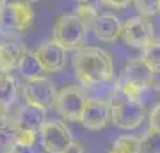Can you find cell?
I'll use <instances>...</instances> for the list:
<instances>
[{
    "mask_svg": "<svg viewBox=\"0 0 160 153\" xmlns=\"http://www.w3.org/2000/svg\"><path fill=\"white\" fill-rule=\"evenodd\" d=\"M86 102H87V96L80 85H68V87H64L57 93L55 109L64 119L80 121Z\"/></svg>",
    "mask_w": 160,
    "mask_h": 153,
    "instance_id": "cell-6",
    "label": "cell"
},
{
    "mask_svg": "<svg viewBox=\"0 0 160 153\" xmlns=\"http://www.w3.org/2000/svg\"><path fill=\"white\" fill-rule=\"evenodd\" d=\"M148 125H149V130L160 134V103H157L151 109V112L148 114Z\"/></svg>",
    "mask_w": 160,
    "mask_h": 153,
    "instance_id": "cell-22",
    "label": "cell"
},
{
    "mask_svg": "<svg viewBox=\"0 0 160 153\" xmlns=\"http://www.w3.org/2000/svg\"><path fill=\"white\" fill-rule=\"evenodd\" d=\"M14 123H16V128H20V130H29L34 132V134H39L41 126L46 123V110L25 103L23 107L18 109Z\"/></svg>",
    "mask_w": 160,
    "mask_h": 153,
    "instance_id": "cell-12",
    "label": "cell"
},
{
    "mask_svg": "<svg viewBox=\"0 0 160 153\" xmlns=\"http://www.w3.org/2000/svg\"><path fill=\"white\" fill-rule=\"evenodd\" d=\"M18 96V82L11 73H0V105L9 109L16 102Z\"/></svg>",
    "mask_w": 160,
    "mask_h": 153,
    "instance_id": "cell-15",
    "label": "cell"
},
{
    "mask_svg": "<svg viewBox=\"0 0 160 153\" xmlns=\"http://www.w3.org/2000/svg\"><path fill=\"white\" fill-rule=\"evenodd\" d=\"M75 14L82 20V22L87 25H92V22L96 20V6H92L91 2H82V4H78L77 6V9H75Z\"/></svg>",
    "mask_w": 160,
    "mask_h": 153,
    "instance_id": "cell-20",
    "label": "cell"
},
{
    "mask_svg": "<svg viewBox=\"0 0 160 153\" xmlns=\"http://www.w3.org/2000/svg\"><path fill=\"white\" fill-rule=\"evenodd\" d=\"M22 2H27V4H34V2H38V0H22Z\"/></svg>",
    "mask_w": 160,
    "mask_h": 153,
    "instance_id": "cell-26",
    "label": "cell"
},
{
    "mask_svg": "<svg viewBox=\"0 0 160 153\" xmlns=\"http://www.w3.org/2000/svg\"><path fill=\"white\" fill-rule=\"evenodd\" d=\"M155 69L149 68L148 64L144 63L142 59H130L126 63L123 73H121V82H132V84H137L141 87H148L153 80Z\"/></svg>",
    "mask_w": 160,
    "mask_h": 153,
    "instance_id": "cell-13",
    "label": "cell"
},
{
    "mask_svg": "<svg viewBox=\"0 0 160 153\" xmlns=\"http://www.w3.org/2000/svg\"><path fill=\"white\" fill-rule=\"evenodd\" d=\"M92 34L96 36L100 41H116L118 38H121V30H123V23L116 14H109V13H103L98 14L96 20L91 25Z\"/></svg>",
    "mask_w": 160,
    "mask_h": 153,
    "instance_id": "cell-11",
    "label": "cell"
},
{
    "mask_svg": "<svg viewBox=\"0 0 160 153\" xmlns=\"http://www.w3.org/2000/svg\"><path fill=\"white\" fill-rule=\"evenodd\" d=\"M110 107V121L121 130H133L141 126L146 110L141 102H132L125 98L119 91H116L109 102Z\"/></svg>",
    "mask_w": 160,
    "mask_h": 153,
    "instance_id": "cell-2",
    "label": "cell"
},
{
    "mask_svg": "<svg viewBox=\"0 0 160 153\" xmlns=\"http://www.w3.org/2000/svg\"><path fill=\"white\" fill-rule=\"evenodd\" d=\"M39 141L48 153H64L73 142V137L62 121H46L39 130Z\"/></svg>",
    "mask_w": 160,
    "mask_h": 153,
    "instance_id": "cell-7",
    "label": "cell"
},
{
    "mask_svg": "<svg viewBox=\"0 0 160 153\" xmlns=\"http://www.w3.org/2000/svg\"><path fill=\"white\" fill-rule=\"evenodd\" d=\"M73 71L80 85L92 87L105 84L114 75L112 55L96 46H80L73 57Z\"/></svg>",
    "mask_w": 160,
    "mask_h": 153,
    "instance_id": "cell-1",
    "label": "cell"
},
{
    "mask_svg": "<svg viewBox=\"0 0 160 153\" xmlns=\"http://www.w3.org/2000/svg\"><path fill=\"white\" fill-rule=\"evenodd\" d=\"M139 144H141L139 153H160V134L148 130L139 139Z\"/></svg>",
    "mask_w": 160,
    "mask_h": 153,
    "instance_id": "cell-18",
    "label": "cell"
},
{
    "mask_svg": "<svg viewBox=\"0 0 160 153\" xmlns=\"http://www.w3.org/2000/svg\"><path fill=\"white\" fill-rule=\"evenodd\" d=\"M23 96L25 102L29 105L39 107L43 110L50 107H55V100H57V89L52 80L46 77H39L34 80H27L23 85Z\"/></svg>",
    "mask_w": 160,
    "mask_h": 153,
    "instance_id": "cell-5",
    "label": "cell"
},
{
    "mask_svg": "<svg viewBox=\"0 0 160 153\" xmlns=\"http://www.w3.org/2000/svg\"><path fill=\"white\" fill-rule=\"evenodd\" d=\"M38 61L45 73H57L66 66V50L55 41H48L36 50Z\"/></svg>",
    "mask_w": 160,
    "mask_h": 153,
    "instance_id": "cell-10",
    "label": "cell"
},
{
    "mask_svg": "<svg viewBox=\"0 0 160 153\" xmlns=\"http://www.w3.org/2000/svg\"><path fill=\"white\" fill-rule=\"evenodd\" d=\"M18 71L22 75L25 80H34V79H39L43 77V68H41L39 61H38V55H36V52H29L25 50L22 57V63L18 66Z\"/></svg>",
    "mask_w": 160,
    "mask_h": 153,
    "instance_id": "cell-16",
    "label": "cell"
},
{
    "mask_svg": "<svg viewBox=\"0 0 160 153\" xmlns=\"http://www.w3.org/2000/svg\"><path fill=\"white\" fill-rule=\"evenodd\" d=\"M105 6H110V7H118V9H123L126 7L128 4H132L133 0H102Z\"/></svg>",
    "mask_w": 160,
    "mask_h": 153,
    "instance_id": "cell-23",
    "label": "cell"
},
{
    "mask_svg": "<svg viewBox=\"0 0 160 153\" xmlns=\"http://www.w3.org/2000/svg\"><path fill=\"white\" fill-rule=\"evenodd\" d=\"M121 36L130 46L144 48V46H148L149 43L155 41V27L148 18L133 16L123 23Z\"/></svg>",
    "mask_w": 160,
    "mask_h": 153,
    "instance_id": "cell-8",
    "label": "cell"
},
{
    "mask_svg": "<svg viewBox=\"0 0 160 153\" xmlns=\"http://www.w3.org/2000/svg\"><path fill=\"white\" fill-rule=\"evenodd\" d=\"M25 54L23 46L18 43H0V73H11L18 69Z\"/></svg>",
    "mask_w": 160,
    "mask_h": 153,
    "instance_id": "cell-14",
    "label": "cell"
},
{
    "mask_svg": "<svg viewBox=\"0 0 160 153\" xmlns=\"http://www.w3.org/2000/svg\"><path fill=\"white\" fill-rule=\"evenodd\" d=\"M144 63L148 64L149 68H153L155 71L160 69V39L149 43L148 46H144L142 55H141Z\"/></svg>",
    "mask_w": 160,
    "mask_h": 153,
    "instance_id": "cell-17",
    "label": "cell"
},
{
    "mask_svg": "<svg viewBox=\"0 0 160 153\" xmlns=\"http://www.w3.org/2000/svg\"><path fill=\"white\" fill-rule=\"evenodd\" d=\"M34 23V11L27 2H9L0 7V32L23 34Z\"/></svg>",
    "mask_w": 160,
    "mask_h": 153,
    "instance_id": "cell-3",
    "label": "cell"
},
{
    "mask_svg": "<svg viewBox=\"0 0 160 153\" xmlns=\"http://www.w3.org/2000/svg\"><path fill=\"white\" fill-rule=\"evenodd\" d=\"M86 23L82 22L77 14H61L53 23V39L59 46H62L64 50H78L84 36H86Z\"/></svg>",
    "mask_w": 160,
    "mask_h": 153,
    "instance_id": "cell-4",
    "label": "cell"
},
{
    "mask_svg": "<svg viewBox=\"0 0 160 153\" xmlns=\"http://www.w3.org/2000/svg\"><path fill=\"white\" fill-rule=\"evenodd\" d=\"M112 150H118L121 153H139L141 144H139V139L133 135H119L112 142Z\"/></svg>",
    "mask_w": 160,
    "mask_h": 153,
    "instance_id": "cell-19",
    "label": "cell"
},
{
    "mask_svg": "<svg viewBox=\"0 0 160 153\" xmlns=\"http://www.w3.org/2000/svg\"><path fill=\"white\" fill-rule=\"evenodd\" d=\"M78 2H80V4H82V2H89V0H78Z\"/></svg>",
    "mask_w": 160,
    "mask_h": 153,
    "instance_id": "cell-28",
    "label": "cell"
},
{
    "mask_svg": "<svg viewBox=\"0 0 160 153\" xmlns=\"http://www.w3.org/2000/svg\"><path fill=\"white\" fill-rule=\"evenodd\" d=\"M9 2H11V0H0V7L6 6V4H9Z\"/></svg>",
    "mask_w": 160,
    "mask_h": 153,
    "instance_id": "cell-25",
    "label": "cell"
},
{
    "mask_svg": "<svg viewBox=\"0 0 160 153\" xmlns=\"http://www.w3.org/2000/svg\"><path fill=\"white\" fill-rule=\"evenodd\" d=\"M64 153H84V146H82L80 142L73 141L68 148H66V150H64Z\"/></svg>",
    "mask_w": 160,
    "mask_h": 153,
    "instance_id": "cell-24",
    "label": "cell"
},
{
    "mask_svg": "<svg viewBox=\"0 0 160 153\" xmlns=\"http://www.w3.org/2000/svg\"><path fill=\"white\" fill-rule=\"evenodd\" d=\"M109 153H121V151H118V150H110Z\"/></svg>",
    "mask_w": 160,
    "mask_h": 153,
    "instance_id": "cell-27",
    "label": "cell"
},
{
    "mask_svg": "<svg viewBox=\"0 0 160 153\" xmlns=\"http://www.w3.org/2000/svg\"><path fill=\"white\" fill-rule=\"evenodd\" d=\"M133 4L141 13V16H155L160 13V0H133Z\"/></svg>",
    "mask_w": 160,
    "mask_h": 153,
    "instance_id": "cell-21",
    "label": "cell"
},
{
    "mask_svg": "<svg viewBox=\"0 0 160 153\" xmlns=\"http://www.w3.org/2000/svg\"><path fill=\"white\" fill-rule=\"evenodd\" d=\"M110 121V107L107 102H103L100 98H87L82 116H80V123L84 128L91 132L103 130Z\"/></svg>",
    "mask_w": 160,
    "mask_h": 153,
    "instance_id": "cell-9",
    "label": "cell"
}]
</instances>
